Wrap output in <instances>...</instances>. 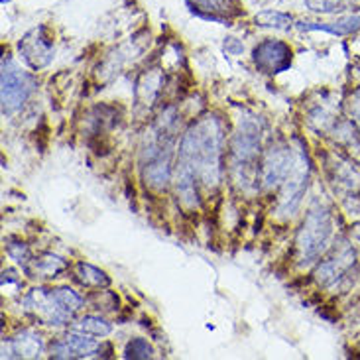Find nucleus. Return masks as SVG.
<instances>
[{
    "label": "nucleus",
    "mask_w": 360,
    "mask_h": 360,
    "mask_svg": "<svg viewBox=\"0 0 360 360\" xmlns=\"http://www.w3.org/2000/svg\"><path fill=\"white\" fill-rule=\"evenodd\" d=\"M223 140L221 120L213 115L199 118L181 138L174 181L187 207L197 205V185L211 189L221 181Z\"/></svg>",
    "instance_id": "nucleus-1"
},
{
    "label": "nucleus",
    "mask_w": 360,
    "mask_h": 360,
    "mask_svg": "<svg viewBox=\"0 0 360 360\" xmlns=\"http://www.w3.org/2000/svg\"><path fill=\"white\" fill-rule=\"evenodd\" d=\"M331 233L333 223L329 211L321 205L311 207L303 221L302 229L297 231V238H295V248L300 254L302 266H309L321 256L323 250L329 244Z\"/></svg>",
    "instance_id": "nucleus-2"
},
{
    "label": "nucleus",
    "mask_w": 360,
    "mask_h": 360,
    "mask_svg": "<svg viewBox=\"0 0 360 360\" xmlns=\"http://www.w3.org/2000/svg\"><path fill=\"white\" fill-rule=\"evenodd\" d=\"M260 154V128L252 120H246L240 130L234 134L231 156L233 172L238 184H252L256 174V162Z\"/></svg>",
    "instance_id": "nucleus-3"
},
{
    "label": "nucleus",
    "mask_w": 360,
    "mask_h": 360,
    "mask_svg": "<svg viewBox=\"0 0 360 360\" xmlns=\"http://www.w3.org/2000/svg\"><path fill=\"white\" fill-rule=\"evenodd\" d=\"M307 179H309V162L305 156V150L297 148L293 152L292 169L283 181L282 195L278 201V213L283 214V217H290L297 211V207L302 205L303 193L307 189Z\"/></svg>",
    "instance_id": "nucleus-4"
},
{
    "label": "nucleus",
    "mask_w": 360,
    "mask_h": 360,
    "mask_svg": "<svg viewBox=\"0 0 360 360\" xmlns=\"http://www.w3.org/2000/svg\"><path fill=\"white\" fill-rule=\"evenodd\" d=\"M24 307L30 315H34L39 323L44 325H65L73 319V313L63 302L58 297L56 290H46V288H36L24 297Z\"/></svg>",
    "instance_id": "nucleus-5"
},
{
    "label": "nucleus",
    "mask_w": 360,
    "mask_h": 360,
    "mask_svg": "<svg viewBox=\"0 0 360 360\" xmlns=\"http://www.w3.org/2000/svg\"><path fill=\"white\" fill-rule=\"evenodd\" d=\"M2 115L4 117H12L16 110L22 108V105L26 103V98L32 93V77L26 71H22L12 63L2 61Z\"/></svg>",
    "instance_id": "nucleus-6"
},
{
    "label": "nucleus",
    "mask_w": 360,
    "mask_h": 360,
    "mask_svg": "<svg viewBox=\"0 0 360 360\" xmlns=\"http://www.w3.org/2000/svg\"><path fill=\"white\" fill-rule=\"evenodd\" d=\"M254 65L266 75H280L292 68V48L282 39H264L252 51Z\"/></svg>",
    "instance_id": "nucleus-7"
},
{
    "label": "nucleus",
    "mask_w": 360,
    "mask_h": 360,
    "mask_svg": "<svg viewBox=\"0 0 360 360\" xmlns=\"http://www.w3.org/2000/svg\"><path fill=\"white\" fill-rule=\"evenodd\" d=\"M18 53L24 63L34 71L49 65V61L53 59V39L48 34V28L38 26L30 30L18 41Z\"/></svg>",
    "instance_id": "nucleus-8"
},
{
    "label": "nucleus",
    "mask_w": 360,
    "mask_h": 360,
    "mask_svg": "<svg viewBox=\"0 0 360 360\" xmlns=\"http://www.w3.org/2000/svg\"><path fill=\"white\" fill-rule=\"evenodd\" d=\"M293 164V152L283 144H274L262 160L260 179L264 189H274L285 181Z\"/></svg>",
    "instance_id": "nucleus-9"
},
{
    "label": "nucleus",
    "mask_w": 360,
    "mask_h": 360,
    "mask_svg": "<svg viewBox=\"0 0 360 360\" xmlns=\"http://www.w3.org/2000/svg\"><path fill=\"white\" fill-rule=\"evenodd\" d=\"M187 4L195 16L217 24H226V18L243 14L236 0H187Z\"/></svg>",
    "instance_id": "nucleus-10"
},
{
    "label": "nucleus",
    "mask_w": 360,
    "mask_h": 360,
    "mask_svg": "<svg viewBox=\"0 0 360 360\" xmlns=\"http://www.w3.org/2000/svg\"><path fill=\"white\" fill-rule=\"evenodd\" d=\"M41 352L44 339L34 331H22L14 339L2 342V359H39Z\"/></svg>",
    "instance_id": "nucleus-11"
},
{
    "label": "nucleus",
    "mask_w": 360,
    "mask_h": 360,
    "mask_svg": "<svg viewBox=\"0 0 360 360\" xmlns=\"http://www.w3.org/2000/svg\"><path fill=\"white\" fill-rule=\"evenodd\" d=\"M297 28L302 32H325L331 36H351L360 30V14H351V16H345V18L335 20V22H325V24L300 22Z\"/></svg>",
    "instance_id": "nucleus-12"
},
{
    "label": "nucleus",
    "mask_w": 360,
    "mask_h": 360,
    "mask_svg": "<svg viewBox=\"0 0 360 360\" xmlns=\"http://www.w3.org/2000/svg\"><path fill=\"white\" fill-rule=\"evenodd\" d=\"M144 177H146V184H150L152 187L164 189L169 181V158L162 154V156L154 158L152 162H148Z\"/></svg>",
    "instance_id": "nucleus-13"
},
{
    "label": "nucleus",
    "mask_w": 360,
    "mask_h": 360,
    "mask_svg": "<svg viewBox=\"0 0 360 360\" xmlns=\"http://www.w3.org/2000/svg\"><path fill=\"white\" fill-rule=\"evenodd\" d=\"M32 266H34V274H38L39 278H58L59 274L68 270V262L61 256L49 252L32 260Z\"/></svg>",
    "instance_id": "nucleus-14"
},
{
    "label": "nucleus",
    "mask_w": 360,
    "mask_h": 360,
    "mask_svg": "<svg viewBox=\"0 0 360 360\" xmlns=\"http://www.w3.org/2000/svg\"><path fill=\"white\" fill-rule=\"evenodd\" d=\"M91 335H85V333H79V331H71L65 335V342L69 345V349L73 351V356L75 359H89V356H93V354H97L98 352V345L97 341H93V339H89Z\"/></svg>",
    "instance_id": "nucleus-15"
},
{
    "label": "nucleus",
    "mask_w": 360,
    "mask_h": 360,
    "mask_svg": "<svg viewBox=\"0 0 360 360\" xmlns=\"http://www.w3.org/2000/svg\"><path fill=\"white\" fill-rule=\"evenodd\" d=\"M73 331L85 333V335H91V337H108L110 331H112V325L107 319L97 317V315H85L73 325Z\"/></svg>",
    "instance_id": "nucleus-16"
},
{
    "label": "nucleus",
    "mask_w": 360,
    "mask_h": 360,
    "mask_svg": "<svg viewBox=\"0 0 360 360\" xmlns=\"http://www.w3.org/2000/svg\"><path fill=\"white\" fill-rule=\"evenodd\" d=\"M75 276H77V280L83 285H91V288H107L108 283H110V278H108L107 274L87 262L77 264Z\"/></svg>",
    "instance_id": "nucleus-17"
},
{
    "label": "nucleus",
    "mask_w": 360,
    "mask_h": 360,
    "mask_svg": "<svg viewBox=\"0 0 360 360\" xmlns=\"http://www.w3.org/2000/svg\"><path fill=\"white\" fill-rule=\"evenodd\" d=\"M256 26L260 28H274V30H290L293 18L285 12H278V10H264L260 14H256Z\"/></svg>",
    "instance_id": "nucleus-18"
},
{
    "label": "nucleus",
    "mask_w": 360,
    "mask_h": 360,
    "mask_svg": "<svg viewBox=\"0 0 360 360\" xmlns=\"http://www.w3.org/2000/svg\"><path fill=\"white\" fill-rule=\"evenodd\" d=\"M122 356L127 360H146L154 356V349H152V345H150L146 339L136 337V339H132V341L127 342L124 354H122Z\"/></svg>",
    "instance_id": "nucleus-19"
},
{
    "label": "nucleus",
    "mask_w": 360,
    "mask_h": 360,
    "mask_svg": "<svg viewBox=\"0 0 360 360\" xmlns=\"http://www.w3.org/2000/svg\"><path fill=\"white\" fill-rule=\"evenodd\" d=\"M305 4L313 12L331 14V12H342V10H347L349 0H305Z\"/></svg>",
    "instance_id": "nucleus-20"
},
{
    "label": "nucleus",
    "mask_w": 360,
    "mask_h": 360,
    "mask_svg": "<svg viewBox=\"0 0 360 360\" xmlns=\"http://www.w3.org/2000/svg\"><path fill=\"white\" fill-rule=\"evenodd\" d=\"M56 293H58L59 300L63 302V305L69 307L71 311H79L83 307V303H85V300L77 292H73L71 288H56Z\"/></svg>",
    "instance_id": "nucleus-21"
},
{
    "label": "nucleus",
    "mask_w": 360,
    "mask_h": 360,
    "mask_svg": "<svg viewBox=\"0 0 360 360\" xmlns=\"http://www.w3.org/2000/svg\"><path fill=\"white\" fill-rule=\"evenodd\" d=\"M8 254H10V258H12V260H16L18 264H24V266H28L30 264V250L26 244H22V243L12 244V246L8 248Z\"/></svg>",
    "instance_id": "nucleus-22"
},
{
    "label": "nucleus",
    "mask_w": 360,
    "mask_h": 360,
    "mask_svg": "<svg viewBox=\"0 0 360 360\" xmlns=\"http://www.w3.org/2000/svg\"><path fill=\"white\" fill-rule=\"evenodd\" d=\"M0 2H2V4H6V2H8V0H0Z\"/></svg>",
    "instance_id": "nucleus-23"
}]
</instances>
